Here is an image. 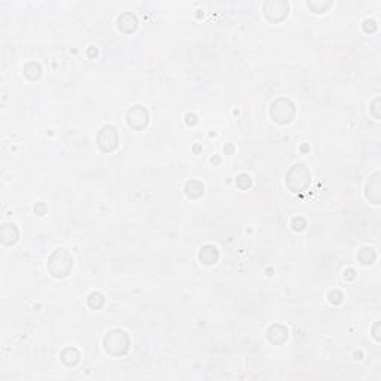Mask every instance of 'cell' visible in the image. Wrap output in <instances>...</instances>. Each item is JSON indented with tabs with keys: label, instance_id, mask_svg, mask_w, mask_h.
Returning <instances> with one entry per match:
<instances>
[{
	"label": "cell",
	"instance_id": "obj_1",
	"mask_svg": "<svg viewBox=\"0 0 381 381\" xmlns=\"http://www.w3.org/2000/svg\"><path fill=\"white\" fill-rule=\"evenodd\" d=\"M73 268V258L66 249H57L48 259V270L55 279H63L69 276Z\"/></svg>",
	"mask_w": 381,
	"mask_h": 381
},
{
	"label": "cell",
	"instance_id": "obj_2",
	"mask_svg": "<svg viewBox=\"0 0 381 381\" xmlns=\"http://www.w3.org/2000/svg\"><path fill=\"white\" fill-rule=\"evenodd\" d=\"M130 347V338L128 333L122 329H114L104 337V350L110 356H122L128 351Z\"/></svg>",
	"mask_w": 381,
	"mask_h": 381
},
{
	"label": "cell",
	"instance_id": "obj_3",
	"mask_svg": "<svg viewBox=\"0 0 381 381\" xmlns=\"http://www.w3.org/2000/svg\"><path fill=\"white\" fill-rule=\"evenodd\" d=\"M311 182V174L304 164H295L286 174V185L294 192H302Z\"/></svg>",
	"mask_w": 381,
	"mask_h": 381
},
{
	"label": "cell",
	"instance_id": "obj_4",
	"mask_svg": "<svg viewBox=\"0 0 381 381\" xmlns=\"http://www.w3.org/2000/svg\"><path fill=\"white\" fill-rule=\"evenodd\" d=\"M271 118L277 124H289L295 116V106L290 100L279 99L271 104Z\"/></svg>",
	"mask_w": 381,
	"mask_h": 381
},
{
	"label": "cell",
	"instance_id": "obj_5",
	"mask_svg": "<svg viewBox=\"0 0 381 381\" xmlns=\"http://www.w3.org/2000/svg\"><path fill=\"white\" fill-rule=\"evenodd\" d=\"M264 14L268 21L271 23H280L289 14V5L287 2L280 0H270L264 5Z\"/></svg>",
	"mask_w": 381,
	"mask_h": 381
},
{
	"label": "cell",
	"instance_id": "obj_6",
	"mask_svg": "<svg viewBox=\"0 0 381 381\" xmlns=\"http://www.w3.org/2000/svg\"><path fill=\"white\" fill-rule=\"evenodd\" d=\"M118 140H119V137H118L115 127L106 125L100 130L99 137H97V145L103 152H112L118 146Z\"/></svg>",
	"mask_w": 381,
	"mask_h": 381
},
{
	"label": "cell",
	"instance_id": "obj_7",
	"mask_svg": "<svg viewBox=\"0 0 381 381\" xmlns=\"http://www.w3.org/2000/svg\"><path fill=\"white\" fill-rule=\"evenodd\" d=\"M148 122H149V114H148V110L145 107L134 106L133 109L128 110V114H127V124H128L130 128L140 131V130H143L148 125Z\"/></svg>",
	"mask_w": 381,
	"mask_h": 381
},
{
	"label": "cell",
	"instance_id": "obj_8",
	"mask_svg": "<svg viewBox=\"0 0 381 381\" xmlns=\"http://www.w3.org/2000/svg\"><path fill=\"white\" fill-rule=\"evenodd\" d=\"M380 173H374L369 181L366 182V198L369 199V203L372 204H380L381 199V185H380Z\"/></svg>",
	"mask_w": 381,
	"mask_h": 381
},
{
	"label": "cell",
	"instance_id": "obj_9",
	"mask_svg": "<svg viewBox=\"0 0 381 381\" xmlns=\"http://www.w3.org/2000/svg\"><path fill=\"white\" fill-rule=\"evenodd\" d=\"M118 29L124 33H133L137 29V18L131 12L122 14L118 19Z\"/></svg>",
	"mask_w": 381,
	"mask_h": 381
},
{
	"label": "cell",
	"instance_id": "obj_10",
	"mask_svg": "<svg viewBox=\"0 0 381 381\" xmlns=\"http://www.w3.org/2000/svg\"><path fill=\"white\" fill-rule=\"evenodd\" d=\"M198 258L201 264H204V265H213V264L217 262V259H219V252H217V249L215 246L207 244V246L201 248Z\"/></svg>",
	"mask_w": 381,
	"mask_h": 381
},
{
	"label": "cell",
	"instance_id": "obj_11",
	"mask_svg": "<svg viewBox=\"0 0 381 381\" xmlns=\"http://www.w3.org/2000/svg\"><path fill=\"white\" fill-rule=\"evenodd\" d=\"M266 335H268V340L273 344H283L287 340V337H289L287 329L284 326H282V325H273V326H270Z\"/></svg>",
	"mask_w": 381,
	"mask_h": 381
},
{
	"label": "cell",
	"instance_id": "obj_12",
	"mask_svg": "<svg viewBox=\"0 0 381 381\" xmlns=\"http://www.w3.org/2000/svg\"><path fill=\"white\" fill-rule=\"evenodd\" d=\"M185 192L189 198H199L204 194V185L198 181H191L185 185Z\"/></svg>",
	"mask_w": 381,
	"mask_h": 381
},
{
	"label": "cell",
	"instance_id": "obj_13",
	"mask_svg": "<svg viewBox=\"0 0 381 381\" xmlns=\"http://www.w3.org/2000/svg\"><path fill=\"white\" fill-rule=\"evenodd\" d=\"M357 259L362 265H372L377 259V253L372 248H362L357 253Z\"/></svg>",
	"mask_w": 381,
	"mask_h": 381
},
{
	"label": "cell",
	"instance_id": "obj_14",
	"mask_svg": "<svg viewBox=\"0 0 381 381\" xmlns=\"http://www.w3.org/2000/svg\"><path fill=\"white\" fill-rule=\"evenodd\" d=\"M103 304H104V298H103V295H100V294H97V292H94V294H91V295H89V298H88V305H89L91 308L99 310Z\"/></svg>",
	"mask_w": 381,
	"mask_h": 381
},
{
	"label": "cell",
	"instance_id": "obj_15",
	"mask_svg": "<svg viewBox=\"0 0 381 381\" xmlns=\"http://www.w3.org/2000/svg\"><path fill=\"white\" fill-rule=\"evenodd\" d=\"M343 298H344L343 294H341L340 290H337V289L329 292V301H331L332 304H341V302H343Z\"/></svg>",
	"mask_w": 381,
	"mask_h": 381
},
{
	"label": "cell",
	"instance_id": "obj_16",
	"mask_svg": "<svg viewBox=\"0 0 381 381\" xmlns=\"http://www.w3.org/2000/svg\"><path fill=\"white\" fill-rule=\"evenodd\" d=\"M364 30L366 33H374V32L377 30V23H375L374 19H365Z\"/></svg>",
	"mask_w": 381,
	"mask_h": 381
},
{
	"label": "cell",
	"instance_id": "obj_17",
	"mask_svg": "<svg viewBox=\"0 0 381 381\" xmlns=\"http://www.w3.org/2000/svg\"><path fill=\"white\" fill-rule=\"evenodd\" d=\"M378 104H380V97H377V99L372 101V106H371V114L372 116L378 121L380 119V115L377 114V110H378Z\"/></svg>",
	"mask_w": 381,
	"mask_h": 381
},
{
	"label": "cell",
	"instance_id": "obj_18",
	"mask_svg": "<svg viewBox=\"0 0 381 381\" xmlns=\"http://www.w3.org/2000/svg\"><path fill=\"white\" fill-rule=\"evenodd\" d=\"M186 124L188 125H195L197 124V116L194 115V114H188L186 115Z\"/></svg>",
	"mask_w": 381,
	"mask_h": 381
},
{
	"label": "cell",
	"instance_id": "obj_19",
	"mask_svg": "<svg viewBox=\"0 0 381 381\" xmlns=\"http://www.w3.org/2000/svg\"><path fill=\"white\" fill-rule=\"evenodd\" d=\"M378 328H380V323L377 322V323H375V326H374V338H375L377 341H380V335H378Z\"/></svg>",
	"mask_w": 381,
	"mask_h": 381
},
{
	"label": "cell",
	"instance_id": "obj_20",
	"mask_svg": "<svg viewBox=\"0 0 381 381\" xmlns=\"http://www.w3.org/2000/svg\"><path fill=\"white\" fill-rule=\"evenodd\" d=\"M346 274H348L347 277L350 279V280H353V279H354V271H353V270H347V271H346Z\"/></svg>",
	"mask_w": 381,
	"mask_h": 381
}]
</instances>
